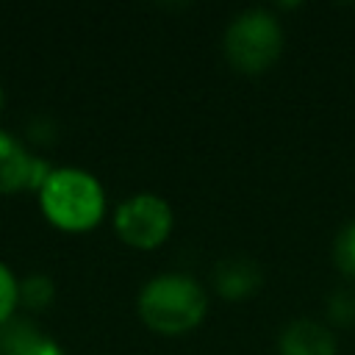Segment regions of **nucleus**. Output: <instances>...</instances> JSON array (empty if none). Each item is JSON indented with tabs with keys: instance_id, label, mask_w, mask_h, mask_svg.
Segmentation results:
<instances>
[{
	"instance_id": "obj_1",
	"label": "nucleus",
	"mask_w": 355,
	"mask_h": 355,
	"mask_svg": "<svg viewBox=\"0 0 355 355\" xmlns=\"http://www.w3.org/2000/svg\"><path fill=\"white\" fill-rule=\"evenodd\" d=\"M205 308V291L186 275H161L139 294V313L144 324L164 336L189 333L202 322Z\"/></svg>"
},
{
	"instance_id": "obj_2",
	"label": "nucleus",
	"mask_w": 355,
	"mask_h": 355,
	"mask_svg": "<svg viewBox=\"0 0 355 355\" xmlns=\"http://www.w3.org/2000/svg\"><path fill=\"white\" fill-rule=\"evenodd\" d=\"M44 216L61 230H89L100 222L105 200L100 183L83 169H53L39 189Z\"/></svg>"
},
{
	"instance_id": "obj_3",
	"label": "nucleus",
	"mask_w": 355,
	"mask_h": 355,
	"mask_svg": "<svg viewBox=\"0 0 355 355\" xmlns=\"http://www.w3.org/2000/svg\"><path fill=\"white\" fill-rule=\"evenodd\" d=\"M225 55L233 69L255 75L269 69L280 50H283V31L280 22L263 11V8H250L233 17V22L225 31Z\"/></svg>"
},
{
	"instance_id": "obj_4",
	"label": "nucleus",
	"mask_w": 355,
	"mask_h": 355,
	"mask_svg": "<svg viewBox=\"0 0 355 355\" xmlns=\"http://www.w3.org/2000/svg\"><path fill=\"white\" fill-rule=\"evenodd\" d=\"M114 225L125 244L153 250L172 230V208L155 194H136L116 208Z\"/></svg>"
},
{
	"instance_id": "obj_5",
	"label": "nucleus",
	"mask_w": 355,
	"mask_h": 355,
	"mask_svg": "<svg viewBox=\"0 0 355 355\" xmlns=\"http://www.w3.org/2000/svg\"><path fill=\"white\" fill-rule=\"evenodd\" d=\"M280 355H336V338L324 324L297 319L280 333Z\"/></svg>"
},
{
	"instance_id": "obj_6",
	"label": "nucleus",
	"mask_w": 355,
	"mask_h": 355,
	"mask_svg": "<svg viewBox=\"0 0 355 355\" xmlns=\"http://www.w3.org/2000/svg\"><path fill=\"white\" fill-rule=\"evenodd\" d=\"M261 280H263V275H261L258 263L250 258H227V261H219L214 269V286L227 300H244V297L255 294Z\"/></svg>"
},
{
	"instance_id": "obj_7",
	"label": "nucleus",
	"mask_w": 355,
	"mask_h": 355,
	"mask_svg": "<svg viewBox=\"0 0 355 355\" xmlns=\"http://www.w3.org/2000/svg\"><path fill=\"white\" fill-rule=\"evenodd\" d=\"M0 355H61V347L42 336L31 322L0 324Z\"/></svg>"
},
{
	"instance_id": "obj_8",
	"label": "nucleus",
	"mask_w": 355,
	"mask_h": 355,
	"mask_svg": "<svg viewBox=\"0 0 355 355\" xmlns=\"http://www.w3.org/2000/svg\"><path fill=\"white\" fill-rule=\"evenodd\" d=\"M31 166L33 158L25 153V147L0 130V191H17L31 183Z\"/></svg>"
},
{
	"instance_id": "obj_9",
	"label": "nucleus",
	"mask_w": 355,
	"mask_h": 355,
	"mask_svg": "<svg viewBox=\"0 0 355 355\" xmlns=\"http://www.w3.org/2000/svg\"><path fill=\"white\" fill-rule=\"evenodd\" d=\"M333 261L344 275L355 277V219L338 233V239L333 244Z\"/></svg>"
},
{
	"instance_id": "obj_10",
	"label": "nucleus",
	"mask_w": 355,
	"mask_h": 355,
	"mask_svg": "<svg viewBox=\"0 0 355 355\" xmlns=\"http://www.w3.org/2000/svg\"><path fill=\"white\" fill-rule=\"evenodd\" d=\"M19 300L28 308H44L53 300V283L44 275H33L19 286Z\"/></svg>"
},
{
	"instance_id": "obj_11",
	"label": "nucleus",
	"mask_w": 355,
	"mask_h": 355,
	"mask_svg": "<svg viewBox=\"0 0 355 355\" xmlns=\"http://www.w3.org/2000/svg\"><path fill=\"white\" fill-rule=\"evenodd\" d=\"M19 300V286L6 263H0V324L11 319V311Z\"/></svg>"
},
{
	"instance_id": "obj_12",
	"label": "nucleus",
	"mask_w": 355,
	"mask_h": 355,
	"mask_svg": "<svg viewBox=\"0 0 355 355\" xmlns=\"http://www.w3.org/2000/svg\"><path fill=\"white\" fill-rule=\"evenodd\" d=\"M330 316L338 324H352L355 322V291L352 288H341L330 297Z\"/></svg>"
},
{
	"instance_id": "obj_13",
	"label": "nucleus",
	"mask_w": 355,
	"mask_h": 355,
	"mask_svg": "<svg viewBox=\"0 0 355 355\" xmlns=\"http://www.w3.org/2000/svg\"><path fill=\"white\" fill-rule=\"evenodd\" d=\"M0 103H3V92H0Z\"/></svg>"
}]
</instances>
